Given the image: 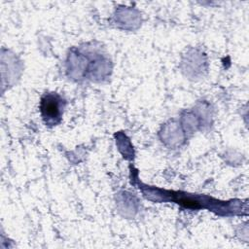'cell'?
I'll use <instances>...</instances> for the list:
<instances>
[{"mask_svg": "<svg viewBox=\"0 0 249 249\" xmlns=\"http://www.w3.org/2000/svg\"><path fill=\"white\" fill-rule=\"evenodd\" d=\"M41 111L44 119H47V122L59 118L61 114V104L58 96L53 94L46 95L42 99Z\"/></svg>", "mask_w": 249, "mask_h": 249, "instance_id": "cell-1", "label": "cell"}]
</instances>
